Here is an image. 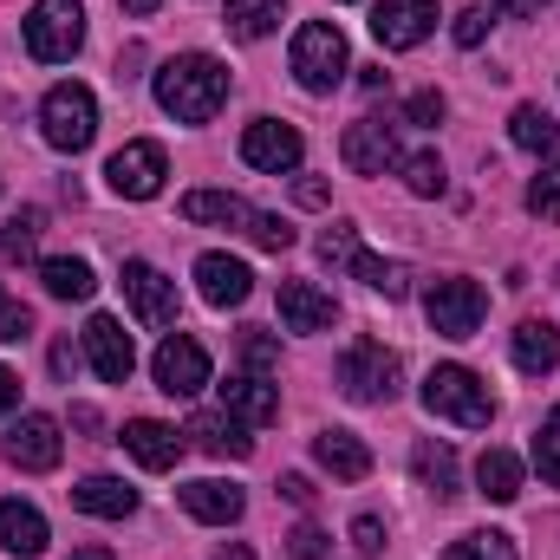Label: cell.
Masks as SVG:
<instances>
[{"label":"cell","instance_id":"cell-1","mask_svg":"<svg viewBox=\"0 0 560 560\" xmlns=\"http://www.w3.org/2000/svg\"><path fill=\"white\" fill-rule=\"evenodd\" d=\"M229 98V72L209 59V52H183V59H163L156 72V105L183 125H209Z\"/></svg>","mask_w":560,"mask_h":560},{"label":"cell","instance_id":"cell-2","mask_svg":"<svg viewBox=\"0 0 560 560\" xmlns=\"http://www.w3.org/2000/svg\"><path fill=\"white\" fill-rule=\"evenodd\" d=\"M183 215L189 222H222V229H242L255 248H268V255H280V248H293V229L280 222V215H261V209H248L242 196H222V189H189L183 196Z\"/></svg>","mask_w":560,"mask_h":560},{"label":"cell","instance_id":"cell-3","mask_svg":"<svg viewBox=\"0 0 560 560\" xmlns=\"http://www.w3.org/2000/svg\"><path fill=\"white\" fill-rule=\"evenodd\" d=\"M423 411H430V418L463 423V430H489L495 398H489V385H482L469 365H436V372L423 378Z\"/></svg>","mask_w":560,"mask_h":560},{"label":"cell","instance_id":"cell-4","mask_svg":"<svg viewBox=\"0 0 560 560\" xmlns=\"http://www.w3.org/2000/svg\"><path fill=\"white\" fill-rule=\"evenodd\" d=\"M85 46V7L79 0H33L26 13V52L39 66H66Z\"/></svg>","mask_w":560,"mask_h":560},{"label":"cell","instance_id":"cell-5","mask_svg":"<svg viewBox=\"0 0 560 560\" xmlns=\"http://www.w3.org/2000/svg\"><path fill=\"white\" fill-rule=\"evenodd\" d=\"M346 72H352V66H346V33L326 26V20H306V26L293 33V79H300L306 92H332Z\"/></svg>","mask_w":560,"mask_h":560},{"label":"cell","instance_id":"cell-6","mask_svg":"<svg viewBox=\"0 0 560 560\" xmlns=\"http://www.w3.org/2000/svg\"><path fill=\"white\" fill-rule=\"evenodd\" d=\"M39 131L52 150H85L98 138V98L85 85H52L46 105H39Z\"/></svg>","mask_w":560,"mask_h":560},{"label":"cell","instance_id":"cell-7","mask_svg":"<svg viewBox=\"0 0 560 560\" xmlns=\"http://www.w3.org/2000/svg\"><path fill=\"white\" fill-rule=\"evenodd\" d=\"M339 392L359 398V405H378L398 392V352H385L378 339H359L339 352Z\"/></svg>","mask_w":560,"mask_h":560},{"label":"cell","instance_id":"cell-8","mask_svg":"<svg viewBox=\"0 0 560 560\" xmlns=\"http://www.w3.org/2000/svg\"><path fill=\"white\" fill-rule=\"evenodd\" d=\"M423 313H430V332H443V339H476V326H482V313H489V293H482L476 280H436V287L423 293Z\"/></svg>","mask_w":560,"mask_h":560},{"label":"cell","instance_id":"cell-9","mask_svg":"<svg viewBox=\"0 0 560 560\" xmlns=\"http://www.w3.org/2000/svg\"><path fill=\"white\" fill-rule=\"evenodd\" d=\"M105 176H112V189L125 196V202H150L156 189H163V176H170V156H163V143H125L112 163H105Z\"/></svg>","mask_w":560,"mask_h":560},{"label":"cell","instance_id":"cell-10","mask_svg":"<svg viewBox=\"0 0 560 560\" xmlns=\"http://www.w3.org/2000/svg\"><path fill=\"white\" fill-rule=\"evenodd\" d=\"M150 372H156V392H170V398H196V392L209 385V352H202L189 332H176V339L156 346Z\"/></svg>","mask_w":560,"mask_h":560},{"label":"cell","instance_id":"cell-11","mask_svg":"<svg viewBox=\"0 0 560 560\" xmlns=\"http://www.w3.org/2000/svg\"><path fill=\"white\" fill-rule=\"evenodd\" d=\"M430 26H436V0H378V7H372V39H378L385 52L423 46Z\"/></svg>","mask_w":560,"mask_h":560},{"label":"cell","instance_id":"cell-12","mask_svg":"<svg viewBox=\"0 0 560 560\" xmlns=\"http://www.w3.org/2000/svg\"><path fill=\"white\" fill-rule=\"evenodd\" d=\"M339 156H346V170H359V176H385V170H398V163H405V156H398V138H392V125H385V118H359V125H346Z\"/></svg>","mask_w":560,"mask_h":560},{"label":"cell","instance_id":"cell-13","mask_svg":"<svg viewBox=\"0 0 560 560\" xmlns=\"http://www.w3.org/2000/svg\"><path fill=\"white\" fill-rule=\"evenodd\" d=\"M242 156H248L255 170H268V176H287V170H300L306 143H300L293 125H280V118H255V125L242 131Z\"/></svg>","mask_w":560,"mask_h":560},{"label":"cell","instance_id":"cell-14","mask_svg":"<svg viewBox=\"0 0 560 560\" xmlns=\"http://www.w3.org/2000/svg\"><path fill=\"white\" fill-rule=\"evenodd\" d=\"M85 352H92V365H98V378H105V385H125V378L138 372L131 332H125L112 313H92V319H85Z\"/></svg>","mask_w":560,"mask_h":560},{"label":"cell","instance_id":"cell-15","mask_svg":"<svg viewBox=\"0 0 560 560\" xmlns=\"http://www.w3.org/2000/svg\"><path fill=\"white\" fill-rule=\"evenodd\" d=\"M125 300L143 326H176V280L156 275L150 261H125Z\"/></svg>","mask_w":560,"mask_h":560},{"label":"cell","instance_id":"cell-16","mask_svg":"<svg viewBox=\"0 0 560 560\" xmlns=\"http://www.w3.org/2000/svg\"><path fill=\"white\" fill-rule=\"evenodd\" d=\"M59 450H66V443H59V423L39 418V411H33V418H20L13 430H7V463H13V469L46 476V469H59Z\"/></svg>","mask_w":560,"mask_h":560},{"label":"cell","instance_id":"cell-17","mask_svg":"<svg viewBox=\"0 0 560 560\" xmlns=\"http://www.w3.org/2000/svg\"><path fill=\"white\" fill-rule=\"evenodd\" d=\"M280 319H287V332H326L339 319V306L313 280H280Z\"/></svg>","mask_w":560,"mask_h":560},{"label":"cell","instance_id":"cell-18","mask_svg":"<svg viewBox=\"0 0 560 560\" xmlns=\"http://www.w3.org/2000/svg\"><path fill=\"white\" fill-rule=\"evenodd\" d=\"M183 436H196V450H209V456H255V436H248V423L229 418V411H196Z\"/></svg>","mask_w":560,"mask_h":560},{"label":"cell","instance_id":"cell-19","mask_svg":"<svg viewBox=\"0 0 560 560\" xmlns=\"http://www.w3.org/2000/svg\"><path fill=\"white\" fill-rule=\"evenodd\" d=\"M196 287H202L209 306H242V300L255 293V275H248L235 255H202V261H196Z\"/></svg>","mask_w":560,"mask_h":560},{"label":"cell","instance_id":"cell-20","mask_svg":"<svg viewBox=\"0 0 560 560\" xmlns=\"http://www.w3.org/2000/svg\"><path fill=\"white\" fill-rule=\"evenodd\" d=\"M222 411H229V418H242L248 430H261V423L280 418V392L268 385V378L242 372V378H229V385H222Z\"/></svg>","mask_w":560,"mask_h":560},{"label":"cell","instance_id":"cell-21","mask_svg":"<svg viewBox=\"0 0 560 560\" xmlns=\"http://www.w3.org/2000/svg\"><path fill=\"white\" fill-rule=\"evenodd\" d=\"M313 456H319V469L339 476V482H365V476H372V450H365L352 430H319V436H313Z\"/></svg>","mask_w":560,"mask_h":560},{"label":"cell","instance_id":"cell-22","mask_svg":"<svg viewBox=\"0 0 560 560\" xmlns=\"http://www.w3.org/2000/svg\"><path fill=\"white\" fill-rule=\"evenodd\" d=\"M183 509H189L196 522H209V528H229V522H242V489L202 476V482H183Z\"/></svg>","mask_w":560,"mask_h":560},{"label":"cell","instance_id":"cell-23","mask_svg":"<svg viewBox=\"0 0 560 560\" xmlns=\"http://www.w3.org/2000/svg\"><path fill=\"white\" fill-rule=\"evenodd\" d=\"M125 450L138 456L143 469H176V456H183V436L170 430V423H156V418H138V423H125Z\"/></svg>","mask_w":560,"mask_h":560},{"label":"cell","instance_id":"cell-24","mask_svg":"<svg viewBox=\"0 0 560 560\" xmlns=\"http://www.w3.org/2000/svg\"><path fill=\"white\" fill-rule=\"evenodd\" d=\"M72 509H85V515H98V522H125V515L138 509V489H125L118 476H85V482L72 489Z\"/></svg>","mask_w":560,"mask_h":560},{"label":"cell","instance_id":"cell-25","mask_svg":"<svg viewBox=\"0 0 560 560\" xmlns=\"http://www.w3.org/2000/svg\"><path fill=\"white\" fill-rule=\"evenodd\" d=\"M0 548L7 555H46V515L33 502H0Z\"/></svg>","mask_w":560,"mask_h":560},{"label":"cell","instance_id":"cell-26","mask_svg":"<svg viewBox=\"0 0 560 560\" xmlns=\"http://www.w3.org/2000/svg\"><path fill=\"white\" fill-rule=\"evenodd\" d=\"M515 365H522L528 378H541V372L560 365V332L548 319H522V326H515Z\"/></svg>","mask_w":560,"mask_h":560},{"label":"cell","instance_id":"cell-27","mask_svg":"<svg viewBox=\"0 0 560 560\" xmlns=\"http://www.w3.org/2000/svg\"><path fill=\"white\" fill-rule=\"evenodd\" d=\"M280 13H287V0H229V7H222V26H229L235 39H268L280 26Z\"/></svg>","mask_w":560,"mask_h":560},{"label":"cell","instance_id":"cell-28","mask_svg":"<svg viewBox=\"0 0 560 560\" xmlns=\"http://www.w3.org/2000/svg\"><path fill=\"white\" fill-rule=\"evenodd\" d=\"M476 482H482L489 502H515V495H522V456H515V450H482Z\"/></svg>","mask_w":560,"mask_h":560},{"label":"cell","instance_id":"cell-29","mask_svg":"<svg viewBox=\"0 0 560 560\" xmlns=\"http://www.w3.org/2000/svg\"><path fill=\"white\" fill-rule=\"evenodd\" d=\"M411 469H418V482L436 502L456 495V450H450V443H418V450H411Z\"/></svg>","mask_w":560,"mask_h":560},{"label":"cell","instance_id":"cell-30","mask_svg":"<svg viewBox=\"0 0 560 560\" xmlns=\"http://www.w3.org/2000/svg\"><path fill=\"white\" fill-rule=\"evenodd\" d=\"M39 287L52 293V300H92V268L79 261V255H52V261H39Z\"/></svg>","mask_w":560,"mask_h":560},{"label":"cell","instance_id":"cell-31","mask_svg":"<svg viewBox=\"0 0 560 560\" xmlns=\"http://www.w3.org/2000/svg\"><path fill=\"white\" fill-rule=\"evenodd\" d=\"M509 138L522 143L528 156H560V125L541 112V105H522V112L509 118Z\"/></svg>","mask_w":560,"mask_h":560},{"label":"cell","instance_id":"cell-32","mask_svg":"<svg viewBox=\"0 0 560 560\" xmlns=\"http://www.w3.org/2000/svg\"><path fill=\"white\" fill-rule=\"evenodd\" d=\"M352 275L365 280L372 293H385V300H405V293H411V268H405V261H378V255H365V248L352 255Z\"/></svg>","mask_w":560,"mask_h":560},{"label":"cell","instance_id":"cell-33","mask_svg":"<svg viewBox=\"0 0 560 560\" xmlns=\"http://www.w3.org/2000/svg\"><path fill=\"white\" fill-rule=\"evenodd\" d=\"M443 560H515V541H509V535H495V528H476V535L450 541V555H443Z\"/></svg>","mask_w":560,"mask_h":560},{"label":"cell","instance_id":"cell-34","mask_svg":"<svg viewBox=\"0 0 560 560\" xmlns=\"http://www.w3.org/2000/svg\"><path fill=\"white\" fill-rule=\"evenodd\" d=\"M33 235H39V209H20L13 222H0V261H26Z\"/></svg>","mask_w":560,"mask_h":560},{"label":"cell","instance_id":"cell-35","mask_svg":"<svg viewBox=\"0 0 560 560\" xmlns=\"http://www.w3.org/2000/svg\"><path fill=\"white\" fill-rule=\"evenodd\" d=\"M405 189L411 196H443V156H405Z\"/></svg>","mask_w":560,"mask_h":560},{"label":"cell","instance_id":"cell-36","mask_svg":"<svg viewBox=\"0 0 560 560\" xmlns=\"http://www.w3.org/2000/svg\"><path fill=\"white\" fill-rule=\"evenodd\" d=\"M528 209H535L541 222H560V163H548V170L528 183Z\"/></svg>","mask_w":560,"mask_h":560},{"label":"cell","instance_id":"cell-37","mask_svg":"<svg viewBox=\"0 0 560 560\" xmlns=\"http://www.w3.org/2000/svg\"><path fill=\"white\" fill-rule=\"evenodd\" d=\"M535 469H541V482H555V489H560V430H555V423H541V430H535Z\"/></svg>","mask_w":560,"mask_h":560},{"label":"cell","instance_id":"cell-38","mask_svg":"<svg viewBox=\"0 0 560 560\" xmlns=\"http://www.w3.org/2000/svg\"><path fill=\"white\" fill-rule=\"evenodd\" d=\"M352 255H359V229H326V235H319V261L352 268Z\"/></svg>","mask_w":560,"mask_h":560},{"label":"cell","instance_id":"cell-39","mask_svg":"<svg viewBox=\"0 0 560 560\" xmlns=\"http://www.w3.org/2000/svg\"><path fill=\"white\" fill-rule=\"evenodd\" d=\"M287 555L293 560H326V535H319L313 522H300V528L287 535Z\"/></svg>","mask_w":560,"mask_h":560},{"label":"cell","instance_id":"cell-40","mask_svg":"<svg viewBox=\"0 0 560 560\" xmlns=\"http://www.w3.org/2000/svg\"><path fill=\"white\" fill-rule=\"evenodd\" d=\"M489 39V13L482 7H463L456 13V46H482Z\"/></svg>","mask_w":560,"mask_h":560},{"label":"cell","instance_id":"cell-41","mask_svg":"<svg viewBox=\"0 0 560 560\" xmlns=\"http://www.w3.org/2000/svg\"><path fill=\"white\" fill-rule=\"evenodd\" d=\"M33 332V313L26 306H13L7 293H0V339H26Z\"/></svg>","mask_w":560,"mask_h":560},{"label":"cell","instance_id":"cell-42","mask_svg":"<svg viewBox=\"0 0 560 560\" xmlns=\"http://www.w3.org/2000/svg\"><path fill=\"white\" fill-rule=\"evenodd\" d=\"M405 118H411V125H443V92H418V98L405 105Z\"/></svg>","mask_w":560,"mask_h":560},{"label":"cell","instance_id":"cell-43","mask_svg":"<svg viewBox=\"0 0 560 560\" xmlns=\"http://www.w3.org/2000/svg\"><path fill=\"white\" fill-rule=\"evenodd\" d=\"M352 541H359V555H378V548H385V522H378V515H359V522H352Z\"/></svg>","mask_w":560,"mask_h":560},{"label":"cell","instance_id":"cell-44","mask_svg":"<svg viewBox=\"0 0 560 560\" xmlns=\"http://www.w3.org/2000/svg\"><path fill=\"white\" fill-rule=\"evenodd\" d=\"M293 202H306V209H326V202H332V189H326L319 176H300V183H293Z\"/></svg>","mask_w":560,"mask_h":560},{"label":"cell","instance_id":"cell-45","mask_svg":"<svg viewBox=\"0 0 560 560\" xmlns=\"http://www.w3.org/2000/svg\"><path fill=\"white\" fill-rule=\"evenodd\" d=\"M248 365H261V372H268V365H280V346L268 339V332H248Z\"/></svg>","mask_w":560,"mask_h":560},{"label":"cell","instance_id":"cell-46","mask_svg":"<svg viewBox=\"0 0 560 560\" xmlns=\"http://www.w3.org/2000/svg\"><path fill=\"white\" fill-rule=\"evenodd\" d=\"M280 495H287V502H300V509H306V502H313V482H306V476H280Z\"/></svg>","mask_w":560,"mask_h":560},{"label":"cell","instance_id":"cell-47","mask_svg":"<svg viewBox=\"0 0 560 560\" xmlns=\"http://www.w3.org/2000/svg\"><path fill=\"white\" fill-rule=\"evenodd\" d=\"M13 405H20V378H13V372H7V365H0V418H7V411H13Z\"/></svg>","mask_w":560,"mask_h":560},{"label":"cell","instance_id":"cell-48","mask_svg":"<svg viewBox=\"0 0 560 560\" xmlns=\"http://www.w3.org/2000/svg\"><path fill=\"white\" fill-rule=\"evenodd\" d=\"M72 365H79V359H72V346L59 339V346H52V372H59V378H72Z\"/></svg>","mask_w":560,"mask_h":560},{"label":"cell","instance_id":"cell-49","mask_svg":"<svg viewBox=\"0 0 560 560\" xmlns=\"http://www.w3.org/2000/svg\"><path fill=\"white\" fill-rule=\"evenodd\" d=\"M495 7H502V13H515V20H528V13H541L548 0H495Z\"/></svg>","mask_w":560,"mask_h":560},{"label":"cell","instance_id":"cell-50","mask_svg":"<svg viewBox=\"0 0 560 560\" xmlns=\"http://www.w3.org/2000/svg\"><path fill=\"white\" fill-rule=\"evenodd\" d=\"M72 423H79V430H98V423H105V418H98L92 405H72Z\"/></svg>","mask_w":560,"mask_h":560},{"label":"cell","instance_id":"cell-51","mask_svg":"<svg viewBox=\"0 0 560 560\" xmlns=\"http://www.w3.org/2000/svg\"><path fill=\"white\" fill-rule=\"evenodd\" d=\"M156 7H163V0H125V13H131V20H150Z\"/></svg>","mask_w":560,"mask_h":560},{"label":"cell","instance_id":"cell-52","mask_svg":"<svg viewBox=\"0 0 560 560\" xmlns=\"http://www.w3.org/2000/svg\"><path fill=\"white\" fill-rule=\"evenodd\" d=\"M72 560H118V555H112V548H79Z\"/></svg>","mask_w":560,"mask_h":560},{"label":"cell","instance_id":"cell-53","mask_svg":"<svg viewBox=\"0 0 560 560\" xmlns=\"http://www.w3.org/2000/svg\"><path fill=\"white\" fill-rule=\"evenodd\" d=\"M215 560H255V555H248V548H222Z\"/></svg>","mask_w":560,"mask_h":560},{"label":"cell","instance_id":"cell-54","mask_svg":"<svg viewBox=\"0 0 560 560\" xmlns=\"http://www.w3.org/2000/svg\"><path fill=\"white\" fill-rule=\"evenodd\" d=\"M548 423H555V430H560V411H555V418H548Z\"/></svg>","mask_w":560,"mask_h":560}]
</instances>
